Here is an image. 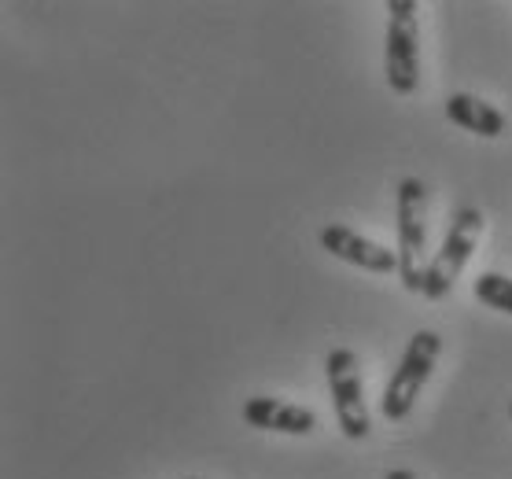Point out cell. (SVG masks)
Segmentation results:
<instances>
[{
  "instance_id": "7",
  "label": "cell",
  "mask_w": 512,
  "mask_h": 479,
  "mask_svg": "<svg viewBox=\"0 0 512 479\" xmlns=\"http://www.w3.org/2000/svg\"><path fill=\"white\" fill-rule=\"evenodd\" d=\"M244 421L258 432H280V435H310L317 428V413L295 402H280V398L258 395L247 398V406L240 409Z\"/></svg>"
},
{
  "instance_id": "2",
  "label": "cell",
  "mask_w": 512,
  "mask_h": 479,
  "mask_svg": "<svg viewBox=\"0 0 512 479\" xmlns=\"http://www.w3.org/2000/svg\"><path fill=\"white\" fill-rule=\"evenodd\" d=\"M417 0H387L384 78L398 96H413L420 85V19Z\"/></svg>"
},
{
  "instance_id": "9",
  "label": "cell",
  "mask_w": 512,
  "mask_h": 479,
  "mask_svg": "<svg viewBox=\"0 0 512 479\" xmlns=\"http://www.w3.org/2000/svg\"><path fill=\"white\" fill-rule=\"evenodd\" d=\"M472 295L490 310L512 314V277H505V273H479L476 284H472Z\"/></svg>"
},
{
  "instance_id": "8",
  "label": "cell",
  "mask_w": 512,
  "mask_h": 479,
  "mask_svg": "<svg viewBox=\"0 0 512 479\" xmlns=\"http://www.w3.org/2000/svg\"><path fill=\"white\" fill-rule=\"evenodd\" d=\"M443 111L454 126L468 129V133H476V137H487V141H494V137L505 133V115H501L494 104H487V100H479V96H472V93H454L446 100Z\"/></svg>"
},
{
  "instance_id": "6",
  "label": "cell",
  "mask_w": 512,
  "mask_h": 479,
  "mask_svg": "<svg viewBox=\"0 0 512 479\" xmlns=\"http://www.w3.org/2000/svg\"><path fill=\"white\" fill-rule=\"evenodd\" d=\"M321 247H325L328 255H336L339 262L358 266L365 273H398V251L376 244L369 236L354 233L347 225H336V222L325 225L321 229Z\"/></svg>"
},
{
  "instance_id": "5",
  "label": "cell",
  "mask_w": 512,
  "mask_h": 479,
  "mask_svg": "<svg viewBox=\"0 0 512 479\" xmlns=\"http://www.w3.org/2000/svg\"><path fill=\"white\" fill-rule=\"evenodd\" d=\"M325 376H328V395L336 406V424L347 439H369L373 432V417L365 406V387H361V365L358 354L350 347H336L325 358Z\"/></svg>"
},
{
  "instance_id": "11",
  "label": "cell",
  "mask_w": 512,
  "mask_h": 479,
  "mask_svg": "<svg viewBox=\"0 0 512 479\" xmlns=\"http://www.w3.org/2000/svg\"><path fill=\"white\" fill-rule=\"evenodd\" d=\"M509 417H512V406H509Z\"/></svg>"
},
{
  "instance_id": "4",
  "label": "cell",
  "mask_w": 512,
  "mask_h": 479,
  "mask_svg": "<svg viewBox=\"0 0 512 479\" xmlns=\"http://www.w3.org/2000/svg\"><path fill=\"white\" fill-rule=\"evenodd\" d=\"M483 229H487V218H483V211H476V207H461V211L454 214V222L446 229L443 247L431 258L428 281H424V299L439 303V299L450 295L457 277L465 273L472 251H476L479 240H483Z\"/></svg>"
},
{
  "instance_id": "12",
  "label": "cell",
  "mask_w": 512,
  "mask_h": 479,
  "mask_svg": "<svg viewBox=\"0 0 512 479\" xmlns=\"http://www.w3.org/2000/svg\"><path fill=\"white\" fill-rule=\"evenodd\" d=\"M185 479H196V476H185Z\"/></svg>"
},
{
  "instance_id": "3",
  "label": "cell",
  "mask_w": 512,
  "mask_h": 479,
  "mask_svg": "<svg viewBox=\"0 0 512 479\" xmlns=\"http://www.w3.org/2000/svg\"><path fill=\"white\" fill-rule=\"evenodd\" d=\"M439 354H443V336H439V332H431V328L413 332L406 354H402V362H398L395 376L387 380L384 398H380V413H384L387 421H406L409 409L417 406L424 384H428L431 373H435Z\"/></svg>"
},
{
  "instance_id": "1",
  "label": "cell",
  "mask_w": 512,
  "mask_h": 479,
  "mask_svg": "<svg viewBox=\"0 0 512 479\" xmlns=\"http://www.w3.org/2000/svg\"><path fill=\"white\" fill-rule=\"evenodd\" d=\"M395 218H398V281L409 292L424 295L428 281V188L420 177H402L395 196Z\"/></svg>"
},
{
  "instance_id": "10",
  "label": "cell",
  "mask_w": 512,
  "mask_h": 479,
  "mask_svg": "<svg viewBox=\"0 0 512 479\" xmlns=\"http://www.w3.org/2000/svg\"><path fill=\"white\" fill-rule=\"evenodd\" d=\"M384 479H417V476H413L409 468H391V472H387Z\"/></svg>"
}]
</instances>
